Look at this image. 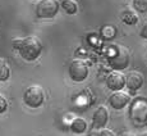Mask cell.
Wrapping results in <instances>:
<instances>
[{
    "label": "cell",
    "mask_w": 147,
    "mask_h": 136,
    "mask_svg": "<svg viewBox=\"0 0 147 136\" xmlns=\"http://www.w3.org/2000/svg\"><path fill=\"white\" fill-rule=\"evenodd\" d=\"M23 101L30 108H40L45 101V91L40 85H31L24 90Z\"/></svg>",
    "instance_id": "4"
},
{
    "label": "cell",
    "mask_w": 147,
    "mask_h": 136,
    "mask_svg": "<svg viewBox=\"0 0 147 136\" xmlns=\"http://www.w3.org/2000/svg\"><path fill=\"white\" fill-rule=\"evenodd\" d=\"M10 77V67L4 58L0 56V82L7 81Z\"/></svg>",
    "instance_id": "14"
},
{
    "label": "cell",
    "mask_w": 147,
    "mask_h": 136,
    "mask_svg": "<svg viewBox=\"0 0 147 136\" xmlns=\"http://www.w3.org/2000/svg\"><path fill=\"white\" fill-rule=\"evenodd\" d=\"M60 9V1L59 0H40L36 4L35 14L37 18L50 19L58 14Z\"/></svg>",
    "instance_id": "5"
},
{
    "label": "cell",
    "mask_w": 147,
    "mask_h": 136,
    "mask_svg": "<svg viewBox=\"0 0 147 136\" xmlns=\"http://www.w3.org/2000/svg\"><path fill=\"white\" fill-rule=\"evenodd\" d=\"M128 118L136 129H143L147 126V98L137 95L129 103Z\"/></svg>",
    "instance_id": "1"
},
{
    "label": "cell",
    "mask_w": 147,
    "mask_h": 136,
    "mask_svg": "<svg viewBox=\"0 0 147 136\" xmlns=\"http://www.w3.org/2000/svg\"><path fill=\"white\" fill-rule=\"evenodd\" d=\"M132 98L128 92L119 90V91H113V94L109 96V105L115 110H121L127 105H129Z\"/></svg>",
    "instance_id": "7"
},
{
    "label": "cell",
    "mask_w": 147,
    "mask_h": 136,
    "mask_svg": "<svg viewBox=\"0 0 147 136\" xmlns=\"http://www.w3.org/2000/svg\"><path fill=\"white\" fill-rule=\"evenodd\" d=\"M120 18H121V22H123L124 24H128V26H134V24H137L138 21H140L137 13H136V10H133V9L123 10Z\"/></svg>",
    "instance_id": "11"
},
{
    "label": "cell",
    "mask_w": 147,
    "mask_h": 136,
    "mask_svg": "<svg viewBox=\"0 0 147 136\" xmlns=\"http://www.w3.org/2000/svg\"><path fill=\"white\" fill-rule=\"evenodd\" d=\"M133 8L138 13H147V0H133Z\"/></svg>",
    "instance_id": "15"
},
{
    "label": "cell",
    "mask_w": 147,
    "mask_h": 136,
    "mask_svg": "<svg viewBox=\"0 0 147 136\" xmlns=\"http://www.w3.org/2000/svg\"><path fill=\"white\" fill-rule=\"evenodd\" d=\"M106 86L111 91H119L125 86V75L121 71H113L106 77Z\"/></svg>",
    "instance_id": "8"
},
{
    "label": "cell",
    "mask_w": 147,
    "mask_h": 136,
    "mask_svg": "<svg viewBox=\"0 0 147 136\" xmlns=\"http://www.w3.org/2000/svg\"><path fill=\"white\" fill-rule=\"evenodd\" d=\"M68 73H69V77L74 82H82L88 77L90 68L84 61L74 59V61L70 62L69 68H68Z\"/></svg>",
    "instance_id": "6"
},
{
    "label": "cell",
    "mask_w": 147,
    "mask_h": 136,
    "mask_svg": "<svg viewBox=\"0 0 147 136\" xmlns=\"http://www.w3.org/2000/svg\"><path fill=\"white\" fill-rule=\"evenodd\" d=\"M145 84V77L138 71H131L125 75V86L129 91H137Z\"/></svg>",
    "instance_id": "9"
},
{
    "label": "cell",
    "mask_w": 147,
    "mask_h": 136,
    "mask_svg": "<svg viewBox=\"0 0 147 136\" xmlns=\"http://www.w3.org/2000/svg\"><path fill=\"white\" fill-rule=\"evenodd\" d=\"M140 36L142 39H145V40H147V21L143 23V26L142 28H141V31H140Z\"/></svg>",
    "instance_id": "18"
},
{
    "label": "cell",
    "mask_w": 147,
    "mask_h": 136,
    "mask_svg": "<svg viewBox=\"0 0 147 136\" xmlns=\"http://www.w3.org/2000/svg\"><path fill=\"white\" fill-rule=\"evenodd\" d=\"M118 136H137V135L133 134L132 131H123V132H120Z\"/></svg>",
    "instance_id": "19"
},
{
    "label": "cell",
    "mask_w": 147,
    "mask_h": 136,
    "mask_svg": "<svg viewBox=\"0 0 147 136\" xmlns=\"http://www.w3.org/2000/svg\"><path fill=\"white\" fill-rule=\"evenodd\" d=\"M109 63L114 68V71H123L129 66L131 54L125 46L120 44H115L110 46L109 50Z\"/></svg>",
    "instance_id": "3"
},
{
    "label": "cell",
    "mask_w": 147,
    "mask_h": 136,
    "mask_svg": "<svg viewBox=\"0 0 147 136\" xmlns=\"http://www.w3.org/2000/svg\"><path fill=\"white\" fill-rule=\"evenodd\" d=\"M42 50H44V45L37 36H27L21 40L18 53L24 61L32 62L42 54Z\"/></svg>",
    "instance_id": "2"
},
{
    "label": "cell",
    "mask_w": 147,
    "mask_h": 136,
    "mask_svg": "<svg viewBox=\"0 0 147 136\" xmlns=\"http://www.w3.org/2000/svg\"><path fill=\"white\" fill-rule=\"evenodd\" d=\"M60 8H63V10L68 14H76L78 12V4L76 0H61Z\"/></svg>",
    "instance_id": "13"
},
{
    "label": "cell",
    "mask_w": 147,
    "mask_h": 136,
    "mask_svg": "<svg viewBox=\"0 0 147 136\" xmlns=\"http://www.w3.org/2000/svg\"><path fill=\"white\" fill-rule=\"evenodd\" d=\"M70 130L74 134H84L87 130V122L82 117H76L70 122Z\"/></svg>",
    "instance_id": "12"
},
{
    "label": "cell",
    "mask_w": 147,
    "mask_h": 136,
    "mask_svg": "<svg viewBox=\"0 0 147 136\" xmlns=\"http://www.w3.org/2000/svg\"><path fill=\"white\" fill-rule=\"evenodd\" d=\"M7 109H8V101L5 99V96L0 92V114L7 112Z\"/></svg>",
    "instance_id": "16"
},
{
    "label": "cell",
    "mask_w": 147,
    "mask_h": 136,
    "mask_svg": "<svg viewBox=\"0 0 147 136\" xmlns=\"http://www.w3.org/2000/svg\"><path fill=\"white\" fill-rule=\"evenodd\" d=\"M98 136H115V134L111 131V130L104 127V129H101V131H100V134H98Z\"/></svg>",
    "instance_id": "17"
},
{
    "label": "cell",
    "mask_w": 147,
    "mask_h": 136,
    "mask_svg": "<svg viewBox=\"0 0 147 136\" xmlns=\"http://www.w3.org/2000/svg\"><path fill=\"white\" fill-rule=\"evenodd\" d=\"M141 136H147V131H146V132H143V134L141 135Z\"/></svg>",
    "instance_id": "20"
},
{
    "label": "cell",
    "mask_w": 147,
    "mask_h": 136,
    "mask_svg": "<svg viewBox=\"0 0 147 136\" xmlns=\"http://www.w3.org/2000/svg\"><path fill=\"white\" fill-rule=\"evenodd\" d=\"M109 122V110L105 105H98L92 116V127L96 130L106 127Z\"/></svg>",
    "instance_id": "10"
}]
</instances>
